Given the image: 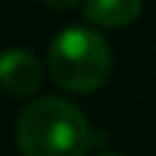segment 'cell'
Wrapping results in <instances>:
<instances>
[{
    "mask_svg": "<svg viewBox=\"0 0 156 156\" xmlns=\"http://www.w3.org/2000/svg\"><path fill=\"white\" fill-rule=\"evenodd\" d=\"M99 156H118V154H99Z\"/></svg>",
    "mask_w": 156,
    "mask_h": 156,
    "instance_id": "obj_6",
    "label": "cell"
},
{
    "mask_svg": "<svg viewBox=\"0 0 156 156\" xmlns=\"http://www.w3.org/2000/svg\"><path fill=\"white\" fill-rule=\"evenodd\" d=\"M47 5H52V8H71V5H77L80 0H44Z\"/></svg>",
    "mask_w": 156,
    "mask_h": 156,
    "instance_id": "obj_5",
    "label": "cell"
},
{
    "mask_svg": "<svg viewBox=\"0 0 156 156\" xmlns=\"http://www.w3.org/2000/svg\"><path fill=\"white\" fill-rule=\"evenodd\" d=\"M90 140L82 110L60 96L36 99L16 118V145L25 156H85Z\"/></svg>",
    "mask_w": 156,
    "mask_h": 156,
    "instance_id": "obj_1",
    "label": "cell"
},
{
    "mask_svg": "<svg viewBox=\"0 0 156 156\" xmlns=\"http://www.w3.org/2000/svg\"><path fill=\"white\" fill-rule=\"evenodd\" d=\"M143 8V0H85V19L104 27H118L132 22Z\"/></svg>",
    "mask_w": 156,
    "mask_h": 156,
    "instance_id": "obj_4",
    "label": "cell"
},
{
    "mask_svg": "<svg viewBox=\"0 0 156 156\" xmlns=\"http://www.w3.org/2000/svg\"><path fill=\"white\" fill-rule=\"evenodd\" d=\"M41 82V63L30 49H5L0 55V85L11 93H33Z\"/></svg>",
    "mask_w": 156,
    "mask_h": 156,
    "instance_id": "obj_3",
    "label": "cell"
},
{
    "mask_svg": "<svg viewBox=\"0 0 156 156\" xmlns=\"http://www.w3.org/2000/svg\"><path fill=\"white\" fill-rule=\"evenodd\" d=\"M47 60H49V74L58 85L77 93H88L107 80L112 66V52L110 44L101 38V33L82 25H71L52 38Z\"/></svg>",
    "mask_w": 156,
    "mask_h": 156,
    "instance_id": "obj_2",
    "label": "cell"
}]
</instances>
